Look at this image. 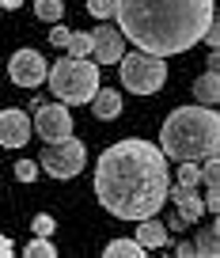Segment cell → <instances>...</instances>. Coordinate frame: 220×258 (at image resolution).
<instances>
[{
    "label": "cell",
    "mask_w": 220,
    "mask_h": 258,
    "mask_svg": "<svg viewBox=\"0 0 220 258\" xmlns=\"http://www.w3.org/2000/svg\"><path fill=\"white\" fill-rule=\"evenodd\" d=\"M31 133H38L42 141H61L72 133V114H68L65 103H42L34 110V125Z\"/></svg>",
    "instance_id": "obj_7"
},
{
    "label": "cell",
    "mask_w": 220,
    "mask_h": 258,
    "mask_svg": "<svg viewBox=\"0 0 220 258\" xmlns=\"http://www.w3.org/2000/svg\"><path fill=\"white\" fill-rule=\"evenodd\" d=\"M160 152L167 160H194L220 156V118L212 106H179L160 129Z\"/></svg>",
    "instance_id": "obj_3"
},
{
    "label": "cell",
    "mask_w": 220,
    "mask_h": 258,
    "mask_svg": "<svg viewBox=\"0 0 220 258\" xmlns=\"http://www.w3.org/2000/svg\"><path fill=\"white\" fill-rule=\"evenodd\" d=\"M16 178L19 182H34V178H38V163L34 160H19L16 163Z\"/></svg>",
    "instance_id": "obj_21"
},
{
    "label": "cell",
    "mask_w": 220,
    "mask_h": 258,
    "mask_svg": "<svg viewBox=\"0 0 220 258\" xmlns=\"http://www.w3.org/2000/svg\"><path fill=\"white\" fill-rule=\"evenodd\" d=\"M88 12L95 19H110V12H114V0H88Z\"/></svg>",
    "instance_id": "obj_22"
},
{
    "label": "cell",
    "mask_w": 220,
    "mask_h": 258,
    "mask_svg": "<svg viewBox=\"0 0 220 258\" xmlns=\"http://www.w3.org/2000/svg\"><path fill=\"white\" fill-rule=\"evenodd\" d=\"M34 16L46 19V23H61V16H65V0H34Z\"/></svg>",
    "instance_id": "obj_17"
},
{
    "label": "cell",
    "mask_w": 220,
    "mask_h": 258,
    "mask_svg": "<svg viewBox=\"0 0 220 258\" xmlns=\"http://www.w3.org/2000/svg\"><path fill=\"white\" fill-rule=\"evenodd\" d=\"M53 217H46V213H38V217H34V235H53Z\"/></svg>",
    "instance_id": "obj_23"
},
{
    "label": "cell",
    "mask_w": 220,
    "mask_h": 258,
    "mask_svg": "<svg viewBox=\"0 0 220 258\" xmlns=\"http://www.w3.org/2000/svg\"><path fill=\"white\" fill-rule=\"evenodd\" d=\"M0 258H12V239L8 235H0Z\"/></svg>",
    "instance_id": "obj_27"
},
{
    "label": "cell",
    "mask_w": 220,
    "mask_h": 258,
    "mask_svg": "<svg viewBox=\"0 0 220 258\" xmlns=\"http://www.w3.org/2000/svg\"><path fill=\"white\" fill-rule=\"evenodd\" d=\"M31 141V118L19 106L0 110V148H23Z\"/></svg>",
    "instance_id": "obj_9"
},
{
    "label": "cell",
    "mask_w": 220,
    "mask_h": 258,
    "mask_svg": "<svg viewBox=\"0 0 220 258\" xmlns=\"http://www.w3.org/2000/svg\"><path fill=\"white\" fill-rule=\"evenodd\" d=\"M46 84L65 106H88L99 91V64L88 57H61L57 64L46 69Z\"/></svg>",
    "instance_id": "obj_4"
},
{
    "label": "cell",
    "mask_w": 220,
    "mask_h": 258,
    "mask_svg": "<svg viewBox=\"0 0 220 258\" xmlns=\"http://www.w3.org/2000/svg\"><path fill=\"white\" fill-rule=\"evenodd\" d=\"M194 95H197L201 106H216V99H220V73H209V69H205V73L194 80Z\"/></svg>",
    "instance_id": "obj_14"
},
{
    "label": "cell",
    "mask_w": 220,
    "mask_h": 258,
    "mask_svg": "<svg viewBox=\"0 0 220 258\" xmlns=\"http://www.w3.org/2000/svg\"><path fill=\"white\" fill-rule=\"evenodd\" d=\"M118 76H122V88L133 95H156V91L167 84V61L152 53H122L118 57Z\"/></svg>",
    "instance_id": "obj_5"
},
{
    "label": "cell",
    "mask_w": 220,
    "mask_h": 258,
    "mask_svg": "<svg viewBox=\"0 0 220 258\" xmlns=\"http://www.w3.org/2000/svg\"><path fill=\"white\" fill-rule=\"evenodd\" d=\"M23 254H27V258H57V247L49 243V235H34V239L27 243Z\"/></svg>",
    "instance_id": "obj_18"
},
{
    "label": "cell",
    "mask_w": 220,
    "mask_h": 258,
    "mask_svg": "<svg viewBox=\"0 0 220 258\" xmlns=\"http://www.w3.org/2000/svg\"><path fill=\"white\" fill-rule=\"evenodd\" d=\"M91 110H95L99 121H114L118 114H122V95H118L114 88H103V84H99V91L91 95Z\"/></svg>",
    "instance_id": "obj_13"
},
{
    "label": "cell",
    "mask_w": 220,
    "mask_h": 258,
    "mask_svg": "<svg viewBox=\"0 0 220 258\" xmlns=\"http://www.w3.org/2000/svg\"><path fill=\"white\" fill-rule=\"evenodd\" d=\"M68 34H72V31H68V27H53V31H49V46H65V42H68Z\"/></svg>",
    "instance_id": "obj_24"
},
{
    "label": "cell",
    "mask_w": 220,
    "mask_h": 258,
    "mask_svg": "<svg viewBox=\"0 0 220 258\" xmlns=\"http://www.w3.org/2000/svg\"><path fill=\"white\" fill-rule=\"evenodd\" d=\"M167 202H175L182 224H197V220L205 217V202L194 194V186H171V190H167Z\"/></svg>",
    "instance_id": "obj_11"
},
{
    "label": "cell",
    "mask_w": 220,
    "mask_h": 258,
    "mask_svg": "<svg viewBox=\"0 0 220 258\" xmlns=\"http://www.w3.org/2000/svg\"><path fill=\"white\" fill-rule=\"evenodd\" d=\"M0 8H4V12H16V8H23V0H0Z\"/></svg>",
    "instance_id": "obj_28"
},
{
    "label": "cell",
    "mask_w": 220,
    "mask_h": 258,
    "mask_svg": "<svg viewBox=\"0 0 220 258\" xmlns=\"http://www.w3.org/2000/svg\"><path fill=\"white\" fill-rule=\"evenodd\" d=\"M68 57H91V34H68Z\"/></svg>",
    "instance_id": "obj_19"
},
{
    "label": "cell",
    "mask_w": 220,
    "mask_h": 258,
    "mask_svg": "<svg viewBox=\"0 0 220 258\" xmlns=\"http://www.w3.org/2000/svg\"><path fill=\"white\" fill-rule=\"evenodd\" d=\"M205 69H209V73H220V49H212V53L205 57Z\"/></svg>",
    "instance_id": "obj_25"
},
{
    "label": "cell",
    "mask_w": 220,
    "mask_h": 258,
    "mask_svg": "<svg viewBox=\"0 0 220 258\" xmlns=\"http://www.w3.org/2000/svg\"><path fill=\"white\" fill-rule=\"evenodd\" d=\"M175 254H179V258H194V243H179V247H175Z\"/></svg>",
    "instance_id": "obj_26"
},
{
    "label": "cell",
    "mask_w": 220,
    "mask_h": 258,
    "mask_svg": "<svg viewBox=\"0 0 220 258\" xmlns=\"http://www.w3.org/2000/svg\"><path fill=\"white\" fill-rule=\"evenodd\" d=\"M103 254H106V258H144L148 250L140 247L137 239H114V243H106Z\"/></svg>",
    "instance_id": "obj_16"
},
{
    "label": "cell",
    "mask_w": 220,
    "mask_h": 258,
    "mask_svg": "<svg viewBox=\"0 0 220 258\" xmlns=\"http://www.w3.org/2000/svg\"><path fill=\"white\" fill-rule=\"evenodd\" d=\"M91 53H95V64H118V57L125 53V38L118 27H95L91 31Z\"/></svg>",
    "instance_id": "obj_10"
},
{
    "label": "cell",
    "mask_w": 220,
    "mask_h": 258,
    "mask_svg": "<svg viewBox=\"0 0 220 258\" xmlns=\"http://www.w3.org/2000/svg\"><path fill=\"white\" fill-rule=\"evenodd\" d=\"M84 163H88V148H84L80 137H61V141H46V148H42L38 156V171H46L49 178H61V182H68V178H76L84 171Z\"/></svg>",
    "instance_id": "obj_6"
},
{
    "label": "cell",
    "mask_w": 220,
    "mask_h": 258,
    "mask_svg": "<svg viewBox=\"0 0 220 258\" xmlns=\"http://www.w3.org/2000/svg\"><path fill=\"white\" fill-rule=\"evenodd\" d=\"M171 175L167 156L140 137H125L110 145L95 163V198L118 220H144L156 217L167 202Z\"/></svg>",
    "instance_id": "obj_1"
},
{
    "label": "cell",
    "mask_w": 220,
    "mask_h": 258,
    "mask_svg": "<svg viewBox=\"0 0 220 258\" xmlns=\"http://www.w3.org/2000/svg\"><path fill=\"white\" fill-rule=\"evenodd\" d=\"M194 254H197V258H216V254H220V220L197 232V239H194Z\"/></svg>",
    "instance_id": "obj_15"
},
{
    "label": "cell",
    "mask_w": 220,
    "mask_h": 258,
    "mask_svg": "<svg viewBox=\"0 0 220 258\" xmlns=\"http://www.w3.org/2000/svg\"><path fill=\"white\" fill-rule=\"evenodd\" d=\"M122 38L140 53L175 57L201 42L205 27L216 19L212 0H114L110 12Z\"/></svg>",
    "instance_id": "obj_2"
},
{
    "label": "cell",
    "mask_w": 220,
    "mask_h": 258,
    "mask_svg": "<svg viewBox=\"0 0 220 258\" xmlns=\"http://www.w3.org/2000/svg\"><path fill=\"white\" fill-rule=\"evenodd\" d=\"M201 182V171H197L194 160H182L179 163V186H197Z\"/></svg>",
    "instance_id": "obj_20"
},
{
    "label": "cell",
    "mask_w": 220,
    "mask_h": 258,
    "mask_svg": "<svg viewBox=\"0 0 220 258\" xmlns=\"http://www.w3.org/2000/svg\"><path fill=\"white\" fill-rule=\"evenodd\" d=\"M46 57L38 53V49H16L8 61V76L12 84H19V88H42L46 84Z\"/></svg>",
    "instance_id": "obj_8"
},
{
    "label": "cell",
    "mask_w": 220,
    "mask_h": 258,
    "mask_svg": "<svg viewBox=\"0 0 220 258\" xmlns=\"http://www.w3.org/2000/svg\"><path fill=\"white\" fill-rule=\"evenodd\" d=\"M133 239L144 250H160V247H167V224H160L156 217H144V220H137V235Z\"/></svg>",
    "instance_id": "obj_12"
}]
</instances>
